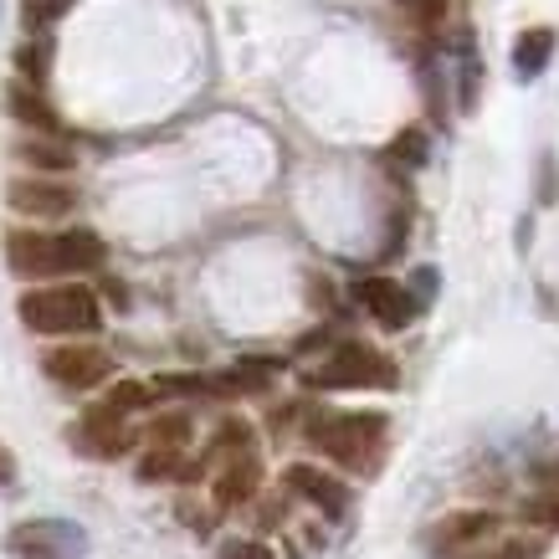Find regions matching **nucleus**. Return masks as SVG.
Listing matches in <instances>:
<instances>
[{
    "label": "nucleus",
    "instance_id": "18",
    "mask_svg": "<svg viewBox=\"0 0 559 559\" xmlns=\"http://www.w3.org/2000/svg\"><path fill=\"white\" fill-rule=\"evenodd\" d=\"M528 519L544 528H559V467H544V492L528 498Z\"/></svg>",
    "mask_w": 559,
    "mask_h": 559
},
{
    "label": "nucleus",
    "instance_id": "14",
    "mask_svg": "<svg viewBox=\"0 0 559 559\" xmlns=\"http://www.w3.org/2000/svg\"><path fill=\"white\" fill-rule=\"evenodd\" d=\"M5 114L11 119H21L26 129H41V134H57L62 123H57V114H51V103L36 93L32 83H11L5 87Z\"/></svg>",
    "mask_w": 559,
    "mask_h": 559
},
{
    "label": "nucleus",
    "instance_id": "15",
    "mask_svg": "<svg viewBox=\"0 0 559 559\" xmlns=\"http://www.w3.org/2000/svg\"><path fill=\"white\" fill-rule=\"evenodd\" d=\"M57 262H62V272H93L103 267V241L93 237V231H62L57 237Z\"/></svg>",
    "mask_w": 559,
    "mask_h": 559
},
{
    "label": "nucleus",
    "instance_id": "17",
    "mask_svg": "<svg viewBox=\"0 0 559 559\" xmlns=\"http://www.w3.org/2000/svg\"><path fill=\"white\" fill-rule=\"evenodd\" d=\"M426 159H431V139H426V129H401V134L390 139V165L421 170Z\"/></svg>",
    "mask_w": 559,
    "mask_h": 559
},
{
    "label": "nucleus",
    "instance_id": "21",
    "mask_svg": "<svg viewBox=\"0 0 559 559\" xmlns=\"http://www.w3.org/2000/svg\"><path fill=\"white\" fill-rule=\"evenodd\" d=\"M154 401V385H139V380H119L108 390V406L114 411H144Z\"/></svg>",
    "mask_w": 559,
    "mask_h": 559
},
{
    "label": "nucleus",
    "instance_id": "11",
    "mask_svg": "<svg viewBox=\"0 0 559 559\" xmlns=\"http://www.w3.org/2000/svg\"><path fill=\"white\" fill-rule=\"evenodd\" d=\"M78 441H83L87 452H98V457H119V452H129V447H134V431L123 426V411H114L108 401H103V406H93L83 416Z\"/></svg>",
    "mask_w": 559,
    "mask_h": 559
},
{
    "label": "nucleus",
    "instance_id": "13",
    "mask_svg": "<svg viewBox=\"0 0 559 559\" xmlns=\"http://www.w3.org/2000/svg\"><path fill=\"white\" fill-rule=\"evenodd\" d=\"M555 47H559L555 26H528V32L513 41V72H519L524 83H534V78L555 62Z\"/></svg>",
    "mask_w": 559,
    "mask_h": 559
},
{
    "label": "nucleus",
    "instance_id": "1",
    "mask_svg": "<svg viewBox=\"0 0 559 559\" xmlns=\"http://www.w3.org/2000/svg\"><path fill=\"white\" fill-rule=\"evenodd\" d=\"M385 416L380 411H319L308 421V441L340 467H370L380 441H385Z\"/></svg>",
    "mask_w": 559,
    "mask_h": 559
},
{
    "label": "nucleus",
    "instance_id": "16",
    "mask_svg": "<svg viewBox=\"0 0 559 559\" xmlns=\"http://www.w3.org/2000/svg\"><path fill=\"white\" fill-rule=\"evenodd\" d=\"M16 154L32 170H72V165H78V154H72L68 144H57V139H26Z\"/></svg>",
    "mask_w": 559,
    "mask_h": 559
},
{
    "label": "nucleus",
    "instance_id": "26",
    "mask_svg": "<svg viewBox=\"0 0 559 559\" xmlns=\"http://www.w3.org/2000/svg\"><path fill=\"white\" fill-rule=\"evenodd\" d=\"M221 559H267V549H262V544L237 539V544H226V549H221Z\"/></svg>",
    "mask_w": 559,
    "mask_h": 559
},
{
    "label": "nucleus",
    "instance_id": "23",
    "mask_svg": "<svg viewBox=\"0 0 559 559\" xmlns=\"http://www.w3.org/2000/svg\"><path fill=\"white\" fill-rule=\"evenodd\" d=\"M395 5H401L416 26H437V21L447 16V0H395Z\"/></svg>",
    "mask_w": 559,
    "mask_h": 559
},
{
    "label": "nucleus",
    "instance_id": "25",
    "mask_svg": "<svg viewBox=\"0 0 559 559\" xmlns=\"http://www.w3.org/2000/svg\"><path fill=\"white\" fill-rule=\"evenodd\" d=\"M411 288H416V293H411V298H416V308L431 304V298H437V272L421 267V272H416V283H411Z\"/></svg>",
    "mask_w": 559,
    "mask_h": 559
},
{
    "label": "nucleus",
    "instance_id": "12",
    "mask_svg": "<svg viewBox=\"0 0 559 559\" xmlns=\"http://www.w3.org/2000/svg\"><path fill=\"white\" fill-rule=\"evenodd\" d=\"M257 483H262V467H257L252 452L226 457V467L216 473V503L221 509H237V503H247V498L257 492Z\"/></svg>",
    "mask_w": 559,
    "mask_h": 559
},
{
    "label": "nucleus",
    "instance_id": "9",
    "mask_svg": "<svg viewBox=\"0 0 559 559\" xmlns=\"http://www.w3.org/2000/svg\"><path fill=\"white\" fill-rule=\"evenodd\" d=\"M5 262L16 277H57L62 262H57V237H41V231H11L5 237Z\"/></svg>",
    "mask_w": 559,
    "mask_h": 559
},
{
    "label": "nucleus",
    "instance_id": "27",
    "mask_svg": "<svg viewBox=\"0 0 559 559\" xmlns=\"http://www.w3.org/2000/svg\"><path fill=\"white\" fill-rule=\"evenodd\" d=\"M11 477H16L11 473V452H0V483H11Z\"/></svg>",
    "mask_w": 559,
    "mask_h": 559
},
{
    "label": "nucleus",
    "instance_id": "5",
    "mask_svg": "<svg viewBox=\"0 0 559 559\" xmlns=\"http://www.w3.org/2000/svg\"><path fill=\"white\" fill-rule=\"evenodd\" d=\"M41 370L68 390H93L114 374V359L103 355V349H93V344H62V349H47Z\"/></svg>",
    "mask_w": 559,
    "mask_h": 559
},
{
    "label": "nucleus",
    "instance_id": "19",
    "mask_svg": "<svg viewBox=\"0 0 559 559\" xmlns=\"http://www.w3.org/2000/svg\"><path fill=\"white\" fill-rule=\"evenodd\" d=\"M237 452H252V426H247V421H226V426H221V437L211 441V452H205V462H216V457H237Z\"/></svg>",
    "mask_w": 559,
    "mask_h": 559
},
{
    "label": "nucleus",
    "instance_id": "7",
    "mask_svg": "<svg viewBox=\"0 0 559 559\" xmlns=\"http://www.w3.org/2000/svg\"><path fill=\"white\" fill-rule=\"evenodd\" d=\"M283 483H288V492L308 498V503H313V509H323L329 519H344V513H349V488H344L334 473H323V467L293 462L288 473H283Z\"/></svg>",
    "mask_w": 559,
    "mask_h": 559
},
{
    "label": "nucleus",
    "instance_id": "4",
    "mask_svg": "<svg viewBox=\"0 0 559 559\" xmlns=\"http://www.w3.org/2000/svg\"><path fill=\"white\" fill-rule=\"evenodd\" d=\"M5 555L16 559H83L87 528L72 519H26L5 534Z\"/></svg>",
    "mask_w": 559,
    "mask_h": 559
},
{
    "label": "nucleus",
    "instance_id": "22",
    "mask_svg": "<svg viewBox=\"0 0 559 559\" xmlns=\"http://www.w3.org/2000/svg\"><path fill=\"white\" fill-rule=\"evenodd\" d=\"M16 68L26 72V83H41V78H47V68H51V47H47V41H32V47H21V51H16Z\"/></svg>",
    "mask_w": 559,
    "mask_h": 559
},
{
    "label": "nucleus",
    "instance_id": "24",
    "mask_svg": "<svg viewBox=\"0 0 559 559\" xmlns=\"http://www.w3.org/2000/svg\"><path fill=\"white\" fill-rule=\"evenodd\" d=\"M457 559H534V549H528V544H498V549H462Z\"/></svg>",
    "mask_w": 559,
    "mask_h": 559
},
{
    "label": "nucleus",
    "instance_id": "10",
    "mask_svg": "<svg viewBox=\"0 0 559 559\" xmlns=\"http://www.w3.org/2000/svg\"><path fill=\"white\" fill-rule=\"evenodd\" d=\"M492 528H498V513H483V509L447 513V519L431 528V549H437V555H452V559H457L462 549H473L477 539H488Z\"/></svg>",
    "mask_w": 559,
    "mask_h": 559
},
{
    "label": "nucleus",
    "instance_id": "6",
    "mask_svg": "<svg viewBox=\"0 0 559 559\" xmlns=\"http://www.w3.org/2000/svg\"><path fill=\"white\" fill-rule=\"evenodd\" d=\"M5 205L21 211V216L57 221V216H68L72 205H78V190L57 186V180H11V186H5Z\"/></svg>",
    "mask_w": 559,
    "mask_h": 559
},
{
    "label": "nucleus",
    "instance_id": "2",
    "mask_svg": "<svg viewBox=\"0 0 559 559\" xmlns=\"http://www.w3.org/2000/svg\"><path fill=\"white\" fill-rule=\"evenodd\" d=\"M21 323L32 334H93L103 323L98 293L83 283H57V288H36L21 298Z\"/></svg>",
    "mask_w": 559,
    "mask_h": 559
},
{
    "label": "nucleus",
    "instance_id": "3",
    "mask_svg": "<svg viewBox=\"0 0 559 559\" xmlns=\"http://www.w3.org/2000/svg\"><path fill=\"white\" fill-rule=\"evenodd\" d=\"M313 390H359V385H395V365L370 344H340L334 355L323 359L319 370L308 374Z\"/></svg>",
    "mask_w": 559,
    "mask_h": 559
},
{
    "label": "nucleus",
    "instance_id": "20",
    "mask_svg": "<svg viewBox=\"0 0 559 559\" xmlns=\"http://www.w3.org/2000/svg\"><path fill=\"white\" fill-rule=\"evenodd\" d=\"M150 447L186 452L190 447V416H159V421H150Z\"/></svg>",
    "mask_w": 559,
    "mask_h": 559
},
{
    "label": "nucleus",
    "instance_id": "8",
    "mask_svg": "<svg viewBox=\"0 0 559 559\" xmlns=\"http://www.w3.org/2000/svg\"><path fill=\"white\" fill-rule=\"evenodd\" d=\"M355 298L374 313V323L380 329H406L421 308H416V298H411V288H401V283H390V277H365L355 288Z\"/></svg>",
    "mask_w": 559,
    "mask_h": 559
}]
</instances>
